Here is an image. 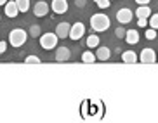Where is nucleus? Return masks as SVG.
I'll return each mask as SVG.
<instances>
[{
  "mask_svg": "<svg viewBox=\"0 0 158 123\" xmlns=\"http://www.w3.org/2000/svg\"><path fill=\"white\" fill-rule=\"evenodd\" d=\"M110 26H111V21H110V18L104 12H98L94 16H90V28H92L94 33L106 31V30H110Z\"/></svg>",
  "mask_w": 158,
  "mask_h": 123,
  "instance_id": "1",
  "label": "nucleus"
},
{
  "mask_svg": "<svg viewBox=\"0 0 158 123\" xmlns=\"http://www.w3.org/2000/svg\"><path fill=\"white\" fill-rule=\"evenodd\" d=\"M26 40H28V31H24L21 28H16V30H12L9 33V43L12 47H16V49L23 47L26 43Z\"/></svg>",
  "mask_w": 158,
  "mask_h": 123,
  "instance_id": "2",
  "label": "nucleus"
},
{
  "mask_svg": "<svg viewBox=\"0 0 158 123\" xmlns=\"http://www.w3.org/2000/svg\"><path fill=\"white\" fill-rule=\"evenodd\" d=\"M38 40H40V47H42L44 50H54L57 47V42H59V38H57L56 33H42L40 37H38Z\"/></svg>",
  "mask_w": 158,
  "mask_h": 123,
  "instance_id": "3",
  "label": "nucleus"
},
{
  "mask_svg": "<svg viewBox=\"0 0 158 123\" xmlns=\"http://www.w3.org/2000/svg\"><path fill=\"white\" fill-rule=\"evenodd\" d=\"M156 59H158L156 52H155L153 49H149V47L143 49L141 50V54L137 55V61H141L143 64H153V63H156Z\"/></svg>",
  "mask_w": 158,
  "mask_h": 123,
  "instance_id": "4",
  "label": "nucleus"
},
{
  "mask_svg": "<svg viewBox=\"0 0 158 123\" xmlns=\"http://www.w3.org/2000/svg\"><path fill=\"white\" fill-rule=\"evenodd\" d=\"M85 35V24L84 23H77L75 24H71V28H70V33H68V38H71L73 42H77V40H80V38Z\"/></svg>",
  "mask_w": 158,
  "mask_h": 123,
  "instance_id": "5",
  "label": "nucleus"
},
{
  "mask_svg": "<svg viewBox=\"0 0 158 123\" xmlns=\"http://www.w3.org/2000/svg\"><path fill=\"white\" fill-rule=\"evenodd\" d=\"M132 18H134V12L129 9V7H123V9H118V12H116V21L120 24H127L132 21Z\"/></svg>",
  "mask_w": 158,
  "mask_h": 123,
  "instance_id": "6",
  "label": "nucleus"
},
{
  "mask_svg": "<svg viewBox=\"0 0 158 123\" xmlns=\"http://www.w3.org/2000/svg\"><path fill=\"white\" fill-rule=\"evenodd\" d=\"M56 61H59V63H64V61H70L71 57V50L68 49V47L64 45H57L56 47Z\"/></svg>",
  "mask_w": 158,
  "mask_h": 123,
  "instance_id": "7",
  "label": "nucleus"
},
{
  "mask_svg": "<svg viewBox=\"0 0 158 123\" xmlns=\"http://www.w3.org/2000/svg\"><path fill=\"white\" fill-rule=\"evenodd\" d=\"M33 14L37 16V18H44V16H47L49 14V4L47 2H44V0H40V2H35V5H33Z\"/></svg>",
  "mask_w": 158,
  "mask_h": 123,
  "instance_id": "8",
  "label": "nucleus"
},
{
  "mask_svg": "<svg viewBox=\"0 0 158 123\" xmlns=\"http://www.w3.org/2000/svg\"><path fill=\"white\" fill-rule=\"evenodd\" d=\"M51 9L54 14H64L68 10V0H52Z\"/></svg>",
  "mask_w": 158,
  "mask_h": 123,
  "instance_id": "9",
  "label": "nucleus"
},
{
  "mask_svg": "<svg viewBox=\"0 0 158 123\" xmlns=\"http://www.w3.org/2000/svg\"><path fill=\"white\" fill-rule=\"evenodd\" d=\"M123 40H125L129 45H135V43H139L141 35H139V31H137V30H127Z\"/></svg>",
  "mask_w": 158,
  "mask_h": 123,
  "instance_id": "10",
  "label": "nucleus"
},
{
  "mask_svg": "<svg viewBox=\"0 0 158 123\" xmlns=\"http://www.w3.org/2000/svg\"><path fill=\"white\" fill-rule=\"evenodd\" d=\"M70 28H71V24L70 23H66V21H63V23H59L56 26V35H57V38H68V33H70Z\"/></svg>",
  "mask_w": 158,
  "mask_h": 123,
  "instance_id": "11",
  "label": "nucleus"
},
{
  "mask_svg": "<svg viewBox=\"0 0 158 123\" xmlns=\"http://www.w3.org/2000/svg\"><path fill=\"white\" fill-rule=\"evenodd\" d=\"M111 57V50L108 49L106 45H99L98 50H96V59L98 61H108Z\"/></svg>",
  "mask_w": 158,
  "mask_h": 123,
  "instance_id": "12",
  "label": "nucleus"
},
{
  "mask_svg": "<svg viewBox=\"0 0 158 123\" xmlns=\"http://www.w3.org/2000/svg\"><path fill=\"white\" fill-rule=\"evenodd\" d=\"M5 16L7 18H16L19 14V10H18V5H16V2L14 0H7V4H5Z\"/></svg>",
  "mask_w": 158,
  "mask_h": 123,
  "instance_id": "13",
  "label": "nucleus"
},
{
  "mask_svg": "<svg viewBox=\"0 0 158 123\" xmlns=\"http://www.w3.org/2000/svg\"><path fill=\"white\" fill-rule=\"evenodd\" d=\"M122 61L125 64H135L137 63V54L134 50H125V52H122Z\"/></svg>",
  "mask_w": 158,
  "mask_h": 123,
  "instance_id": "14",
  "label": "nucleus"
},
{
  "mask_svg": "<svg viewBox=\"0 0 158 123\" xmlns=\"http://www.w3.org/2000/svg\"><path fill=\"white\" fill-rule=\"evenodd\" d=\"M85 43H87L89 49H98V47L101 45V40H99L98 33H90V35L85 38Z\"/></svg>",
  "mask_w": 158,
  "mask_h": 123,
  "instance_id": "15",
  "label": "nucleus"
},
{
  "mask_svg": "<svg viewBox=\"0 0 158 123\" xmlns=\"http://www.w3.org/2000/svg\"><path fill=\"white\" fill-rule=\"evenodd\" d=\"M151 14H153V12H151V9H149V5H139V7L135 9L134 16H135V18H144V19H148Z\"/></svg>",
  "mask_w": 158,
  "mask_h": 123,
  "instance_id": "16",
  "label": "nucleus"
},
{
  "mask_svg": "<svg viewBox=\"0 0 158 123\" xmlns=\"http://www.w3.org/2000/svg\"><path fill=\"white\" fill-rule=\"evenodd\" d=\"M96 54H94L92 50H85L84 54H82V63H85V64H92V63H96Z\"/></svg>",
  "mask_w": 158,
  "mask_h": 123,
  "instance_id": "17",
  "label": "nucleus"
},
{
  "mask_svg": "<svg viewBox=\"0 0 158 123\" xmlns=\"http://www.w3.org/2000/svg\"><path fill=\"white\" fill-rule=\"evenodd\" d=\"M16 5H18V10L19 12H28L31 4H30V0H14Z\"/></svg>",
  "mask_w": 158,
  "mask_h": 123,
  "instance_id": "18",
  "label": "nucleus"
},
{
  "mask_svg": "<svg viewBox=\"0 0 158 123\" xmlns=\"http://www.w3.org/2000/svg\"><path fill=\"white\" fill-rule=\"evenodd\" d=\"M40 35H42V30H40V26H38V24H31V26H30V31H28V37L38 38Z\"/></svg>",
  "mask_w": 158,
  "mask_h": 123,
  "instance_id": "19",
  "label": "nucleus"
},
{
  "mask_svg": "<svg viewBox=\"0 0 158 123\" xmlns=\"http://www.w3.org/2000/svg\"><path fill=\"white\" fill-rule=\"evenodd\" d=\"M148 24H149V28H153V30L158 31V14H151V16H149Z\"/></svg>",
  "mask_w": 158,
  "mask_h": 123,
  "instance_id": "20",
  "label": "nucleus"
},
{
  "mask_svg": "<svg viewBox=\"0 0 158 123\" xmlns=\"http://www.w3.org/2000/svg\"><path fill=\"white\" fill-rule=\"evenodd\" d=\"M144 37H146V40H155V38H156V30H153V28H148Z\"/></svg>",
  "mask_w": 158,
  "mask_h": 123,
  "instance_id": "21",
  "label": "nucleus"
},
{
  "mask_svg": "<svg viewBox=\"0 0 158 123\" xmlns=\"http://www.w3.org/2000/svg\"><path fill=\"white\" fill-rule=\"evenodd\" d=\"M98 4L99 9H110V5H111V0H99V2H96Z\"/></svg>",
  "mask_w": 158,
  "mask_h": 123,
  "instance_id": "22",
  "label": "nucleus"
},
{
  "mask_svg": "<svg viewBox=\"0 0 158 123\" xmlns=\"http://www.w3.org/2000/svg\"><path fill=\"white\" fill-rule=\"evenodd\" d=\"M24 63H35V64H40L42 63V61H40V57H38V55H28V57H26V59H24Z\"/></svg>",
  "mask_w": 158,
  "mask_h": 123,
  "instance_id": "23",
  "label": "nucleus"
},
{
  "mask_svg": "<svg viewBox=\"0 0 158 123\" xmlns=\"http://www.w3.org/2000/svg\"><path fill=\"white\" fill-rule=\"evenodd\" d=\"M125 31H127V30H125L123 26H118V28L115 30V37H118V38H123V37H125Z\"/></svg>",
  "mask_w": 158,
  "mask_h": 123,
  "instance_id": "24",
  "label": "nucleus"
},
{
  "mask_svg": "<svg viewBox=\"0 0 158 123\" xmlns=\"http://www.w3.org/2000/svg\"><path fill=\"white\" fill-rule=\"evenodd\" d=\"M137 26H139V28H146V26H148V19L137 18Z\"/></svg>",
  "mask_w": 158,
  "mask_h": 123,
  "instance_id": "25",
  "label": "nucleus"
},
{
  "mask_svg": "<svg viewBox=\"0 0 158 123\" xmlns=\"http://www.w3.org/2000/svg\"><path fill=\"white\" fill-rule=\"evenodd\" d=\"M75 5L77 7H85L87 5V0H75Z\"/></svg>",
  "mask_w": 158,
  "mask_h": 123,
  "instance_id": "26",
  "label": "nucleus"
},
{
  "mask_svg": "<svg viewBox=\"0 0 158 123\" xmlns=\"http://www.w3.org/2000/svg\"><path fill=\"white\" fill-rule=\"evenodd\" d=\"M5 50H7V43H5V42H2V40H0V55L4 54Z\"/></svg>",
  "mask_w": 158,
  "mask_h": 123,
  "instance_id": "27",
  "label": "nucleus"
},
{
  "mask_svg": "<svg viewBox=\"0 0 158 123\" xmlns=\"http://www.w3.org/2000/svg\"><path fill=\"white\" fill-rule=\"evenodd\" d=\"M149 2H151V0H135L137 5H149Z\"/></svg>",
  "mask_w": 158,
  "mask_h": 123,
  "instance_id": "28",
  "label": "nucleus"
},
{
  "mask_svg": "<svg viewBox=\"0 0 158 123\" xmlns=\"http://www.w3.org/2000/svg\"><path fill=\"white\" fill-rule=\"evenodd\" d=\"M7 4V0H0V5H5Z\"/></svg>",
  "mask_w": 158,
  "mask_h": 123,
  "instance_id": "29",
  "label": "nucleus"
},
{
  "mask_svg": "<svg viewBox=\"0 0 158 123\" xmlns=\"http://www.w3.org/2000/svg\"><path fill=\"white\" fill-rule=\"evenodd\" d=\"M94 2H99V0H94Z\"/></svg>",
  "mask_w": 158,
  "mask_h": 123,
  "instance_id": "30",
  "label": "nucleus"
},
{
  "mask_svg": "<svg viewBox=\"0 0 158 123\" xmlns=\"http://www.w3.org/2000/svg\"><path fill=\"white\" fill-rule=\"evenodd\" d=\"M156 37H158V35H156Z\"/></svg>",
  "mask_w": 158,
  "mask_h": 123,
  "instance_id": "31",
  "label": "nucleus"
}]
</instances>
